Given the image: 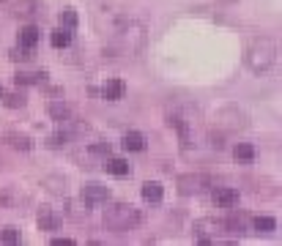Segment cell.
I'll return each mask as SVG.
<instances>
[{
	"label": "cell",
	"mask_w": 282,
	"mask_h": 246,
	"mask_svg": "<svg viewBox=\"0 0 282 246\" xmlns=\"http://www.w3.org/2000/svg\"><path fill=\"white\" fill-rule=\"evenodd\" d=\"M142 222V213L129 203H115L104 211V227L112 233H124V230H135Z\"/></svg>",
	"instance_id": "1"
},
{
	"label": "cell",
	"mask_w": 282,
	"mask_h": 246,
	"mask_svg": "<svg viewBox=\"0 0 282 246\" xmlns=\"http://www.w3.org/2000/svg\"><path fill=\"white\" fill-rule=\"evenodd\" d=\"M277 63V44L271 39H255L247 49V66L255 74H266Z\"/></svg>",
	"instance_id": "2"
},
{
	"label": "cell",
	"mask_w": 282,
	"mask_h": 246,
	"mask_svg": "<svg viewBox=\"0 0 282 246\" xmlns=\"http://www.w3.org/2000/svg\"><path fill=\"white\" fill-rule=\"evenodd\" d=\"M83 200L88 205H101L110 200V189L101 186V183H85L83 186Z\"/></svg>",
	"instance_id": "3"
},
{
	"label": "cell",
	"mask_w": 282,
	"mask_h": 246,
	"mask_svg": "<svg viewBox=\"0 0 282 246\" xmlns=\"http://www.w3.org/2000/svg\"><path fill=\"white\" fill-rule=\"evenodd\" d=\"M219 227H222V222H214V219H203V222L194 224V235H197V241H203V244H211V238H208V235H217Z\"/></svg>",
	"instance_id": "4"
},
{
	"label": "cell",
	"mask_w": 282,
	"mask_h": 246,
	"mask_svg": "<svg viewBox=\"0 0 282 246\" xmlns=\"http://www.w3.org/2000/svg\"><path fill=\"white\" fill-rule=\"evenodd\" d=\"M203 183H206L203 175H184V178H178V192L181 194H197V192H203Z\"/></svg>",
	"instance_id": "5"
},
{
	"label": "cell",
	"mask_w": 282,
	"mask_h": 246,
	"mask_svg": "<svg viewBox=\"0 0 282 246\" xmlns=\"http://www.w3.org/2000/svg\"><path fill=\"white\" fill-rule=\"evenodd\" d=\"M126 93V85L121 80H107L104 82V88H101V96H104L107 101H118V99H124Z\"/></svg>",
	"instance_id": "6"
},
{
	"label": "cell",
	"mask_w": 282,
	"mask_h": 246,
	"mask_svg": "<svg viewBox=\"0 0 282 246\" xmlns=\"http://www.w3.org/2000/svg\"><path fill=\"white\" fill-rule=\"evenodd\" d=\"M39 11H42V3H39V0H17V3H14V14H17V17L30 19Z\"/></svg>",
	"instance_id": "7"
},
{
	"label": "cell",
	"mask_w": 282,
	"mask_h": 246,
	"mask_svg": "<svg viewBox=\"0 0 282 246\" xmlns=\"http://www.w3.org/2000/svg\"><path fill=\"white\" fill-rule=\"evenodd\" d=\"M214 203L222 205V208H230V205L238 203V192H235V189H230V186H219L217 192H214Z\"/></svg>",
	"instance_id": "8"
},
{
	"label": "cell",
	"mask_w": 282,
	"mask_h": 246,
	"mask_svg": "<svg viewBox=\"0 0 282 246\" xmlns=\"http://www.w3.org/2000/svg\"><path fill=\"white\" fill-rule=\"evenodd\" d=\"M58 224H60V216L52 208H42L39 211V227L42 230H58Z\"/></svg>",
	"instance_id": "9"
},
{
	"label": "cell",
	"mask_w": 282,
	"mask_h": 246,
	"mask_svg": "<svg viewBox=\"0 0 282 246\" xmlns=\"http://www.w3.org/2000/svg\"><path fill=\"white\" fill-rule=\"evenodd\" d=\"M142 197H145L148 203H159V200L165 197V189H162V183L148 181V183H142Z\"/></svg>",
	"instance_id": "10"
},
{
	"label": "cell",
	"mask_w": 282,
	"mask_h": 246,
	"mask_svg": "<svg viewBox=\"0 0 282 246\" xmlns=\"http://www.w3.org/2000/svg\"><path fill=\"white\" fill-rule=\"evenodd\" d=\"M121 145H124L126 151H142V148H145V137H142L140 131H126Z\"/></svg>",
	"instance_id": "11"
},
{
	"label": "cell",
	"mask_w": 282,
	"mask_h": 246,
	"mask_svg": "<svg viewBox=\"0 0 282 246\" xmlns=\"http://www.w3.org/2000/svg\"><path fill=\"white\" fill-rule=\"evenodd\" d=\"M44 71H17L14 74V82L17 85H33V82H44Z\"/></svg>",
	"instance_id": "12"
},
{
	"label": "cell",
	"mask_w": 282,
	"mask_h": 246,
	"mask_svg": "<svg viewBox=\"0 0 282 246\" xmlns=\"http://www.w3.org/2000/svg\"><path fill=\"white\" fill-rule=\"evenodd\" d=\"M49 118H52V121H69L71 118V107L69 104H63V101H52V104H49Z\"/></svg>",
	"instance_id": "13"
},
{
	"label": "cell",
	"mask_w": 282,
	"mask_h": 246,
	"mask_svg": "<svg viewBox=\"0 0 282 246\" xmlns=\"http://www.w3.org/2000/svg\"><path fill=\"white\" fill-rule=\"evenodd\" d=\"M36 41H39V28L36 25H28V28H22L19 30V44L22 47H36Z\"/></svg>",
	"instance_id": "14"
},
{
	"label": "cell",
	"mask_w": 282,
	"mask_h": 246,
	"mask_svg": "<svg viewBox=\"0 0 282 246\" xmlns=\"http://www.w3.org/2000/svg\"><path fill=\"white\" fill-rule=\"evenodd\" d=\"M104 170H107V172H112V175H129V164H126L124 159L112 156V159H107Z\"/></svg>",
	"instance_id": "15"
},
{
	"label": "cell",
	"mask_w": 282,
	"mask_h": 246,
	"mask_svg": "<svg viewBox=\"0 0 282 246\" xmlns=\"http://www.w3.org/2000/svg\"><path fill=\"white\" fill-rule=\"evenodd\" d=\"M233 156L238 159V162H252V159H255V148L249 145V142H238V145L233 148Z\"/></svg>",
	"instance_id": "16"
},
{
	"label": "cell",
	"mask_w": 282,
	"mask_h": 246,
	"mask_svg": "<svg viewBox=\"0 0 282 246\" xmlns=\"http://www.w3.org/2000/svg\"><path fill=\"white\" fill-rule=\"evenodd\" d=\"M49 41H52V47H69L71 44V33H69V28H58L52 36H49Z\"/></svg>",
	"instance_id": "17"
},
{
	"label": "cell",
	"mask_w": 282,
	"mask_h": 246,
	"mask_svg": "<svg viewBox=\"0 0 282 246\" xmlns=\"http://www.w3.org/2000/svg\"><path fill=\"white\" fill-rule=\"evenodd\" d=\"M6 140H8V145H11V148H19V151H30V148H33L30 137H25V134H8Z\"/></svg>",
	"instance_id": "18"
},
{
	"label": "cell",
	"mask_w": 282,
	"mask_h": 246,
	"mask_svg": "<svg viewBox=\"0 0 282 246\" xmlns=\"http://www.w3.org/2000/svg\"><path fill=\"white\" fill-rule=\"evenodd\" d=\"M252 224H255V230H258V233H271V230L277 227V222L271 216H258Z\"/></svg>",
	"instance_id": "19"
},
{
	"label": "cell",
	"mask_w": 282,
	"mask_h": 246,
	"mask_svg": "<svg viewBox=\"0 0 282 246\" xmlns=\"http://www.w3.org/2000/svg\"><path fill=\"white\" fill-rule=\"evenodd\" d=\"M77 25V14L71 11V8H66V11H60V28H74Z\"/></svg>",
	"instance_id": "20"
},
{
	"label": "cell",
	"mask_w": 282,
	"mask_h": 246,
	"mask_svg": "<svg viewBox=\"0 0 282 246\" xmlns=\"http://www.w3.org/2000/svg\"><path fill=\"white\" fill-rule=\"evenodd\" d=\"M6 107H11V110H17V107H25V96L19 93V90L8 93V96H6Z\"/></svg>",
	"instance_id": "21"
},
{
	"label": "cell",
	"mask_w": 282,
	"mask_h": 246,
	"mask_svg": "<svg viewBox=\"0 0 282 246\" xmlns=\"http://www.w3.org/2000/svg\"><path fill=\"white\" fill-rule=\"evenodd\" d=\"M0 238L6 241V244H19V230L17 227H6L0 233Z\"/></svg>",
	"instance_id": "22"
},
{
	"label": "cell",
	"mask_w": 282,
	"mask_h": 246,
	"mask_svg": "<svg viewBox=\"0 0 282 246\" xmlns=\"http://www.w3.org/2000/svg\"><path fill=\"white\" fill-rule=\"evenodd\" d=\"M66 142H69V134H66V131H58V134L49 137V145L52 148H60V145H66Z\"/></svg>",
	"instance_id": "23"
},
{
	"label": "cell",
	"mask_w": 282,
	"mask_h": 246,
	"mask_svg": "<svg viewBox=\"0 0 282 246\" xmlns=\"http://www.w3.org/2000/svg\"><path fill=\"white\" fill-rule=\"evenodd\" d=\"M222 227H228L230 233H241V230H244V222H241V219H228V222H222Z\"/></svg>",
	"instance_id": "24"
},
{
	"label": "cell",
	"mask_w": 282,
	"mask_h": 246,
	"mask_svg": "<svg viewBox=\"0 0 282 246\" xmlns=\"http://www.w3.org/2000/svg\"><path fill=\"white\" fill-rule=\"evenodd\" d=\"M11 60H28L30 58V49L22 47V49H11V55H8Z\"/></svg>",
	"instance_id": "25"
},
{
	"label": "cell",
	"mask_w": 282,
	"mask_h": 246,
	"mask_svg": "<svg viewBox=\"0 0 282 246\" xmlns=\"http://www.w3.org/2000/svg\"><path fill=\"white\" fill-rule=\"evenodd\" d=\"M71 244H74L71 238H55L52 241V246H71Z\"/></svg>",
	"instance_id": "26"
},
{
	"label": "cell",
	"mask_w": 282,
	"mask_h": 246,
	"mask_svg": "<svg viewBox=\"0 0 282 246\" xmlns=\"http://www.w3.org/2000/svg\"><path fill=\"white\" fill-rule=\"evenodd\" d=\"M0 99H3V88H0Z\"/></svg>",
	"instance_id": "27"
},
{
	"label": "cell",
	"mask_w": 282,
	"mask_h": 246,
	"mask_svg": "<svg viewBox=\"0 0 282 246\" xmlns=\"http://www.w3.org/2000/svg\"><path fill=\"white\" fill-rule=\"evenodd\" d=\"M0 3H3V0H0Z\"/></svg>",
	"instance_id": "28"
}]
</instances>
